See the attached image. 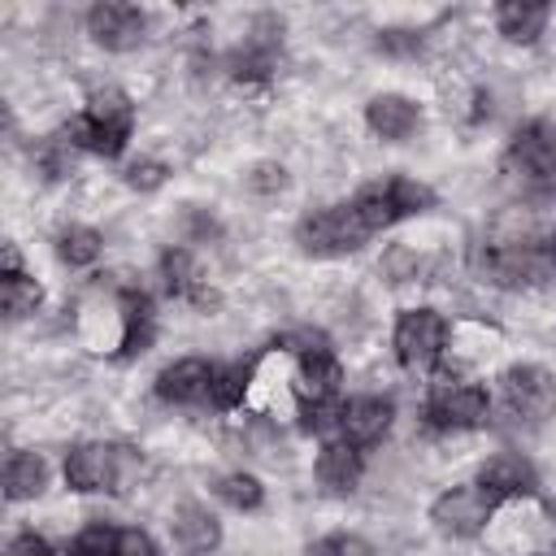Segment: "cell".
<instances>
[{
	"label": "cell",
	"instance_id": "obj_1",
	"mask_svg": "<svg viewBox=\"0 0 556 556\" xmlns=\"http://www.w3.org/2000/svg\"><path fill=\"white\" fill-rule=\"evenodd\" d=\"M65 135L74 139L78 152H91V156H122V148L130 143L135 135V104L122 87H96L83 104L78 117H70Z\"/></svg>",
	"mask_w": 556,
	"mask_h": 556
},
{
	"label": "cell",
	"instance_id": "obj_2",
	"mask_svg": "<svg viewBox=\"0 0 556 556\" xmlns=\"http://www.w3.org/2000/svg\"><path fill=\"white\" fill-rule=\"evenodd\" d=\"M486 417H491L486 387H478L469 378H456V374H439L426 387V404H421L426 430H434V434H465V430L486 426Z\"/></svg>",
	"mask_w": 556,
	"mask_h": 556
},
{
	"label": "cell",
	"instance_id": "obj_3",
	"mask_svg": "<svg viewBox=\"0 0 556 556\" xmlns=\"http://www.w3.org/2000/svg\"><path fill=\"white\" fill-rule=\"evenodd\" d=\"M374 239V226L356 208V200H339L326 208H313L295 226V243L308 256H348Z\"/></svg>",
	"mask_w": 556,
	"mask_h": 556
},
{
	"label": "cell",
	"instance_id": "obj_4",
	"mask_svg": "<svg viewBox=\"0 0 556 556\" xmlns=\"http://www.w3.org/2000/svg\"><path fill=\"white\" fill-rule=\"evenodd\" d=\"M391 348H395V361H400L404 374H413V378L434 374L443 352H447V321H443V313H434V308H404L395 317Z\"/></svg>",
	"mask_w": 556,
	"mask_h": 556
},
{
	"label": "cell",
	"instance_id": "obj_5",
	"mask_svg": "<svg viewBox=\"0 0 556 556\" xmlns=\"http://www.w3.org/2000/svg\"><path fill=\"white\" fill-rule=\"evenodd\" d=\"M356 208L365 213V222L378 230L404 222V217H417L426 208H434V191L417 178H404V174H391V178H378V182H365L356 195Z\"/></svg>",
	"mask_w": 556,
	"mask_h": 556
},
{
	"label": "cell",
	"instance_id": "obj_6",
	"mask_svg": "<svg viewBox=\"0 0 556 556\" xmlns=\"http://www.w3.org/2000/svg\"><path fill=\"white\" fill-rule=\"evenodd\" d=\"M126 465H130V452L126 447H113V443H100V439L74 443L65 452V486L78 491V495L126 491V478H130Z\"/></svg>",
	"mask_w": 556,
	"mask_h": 556
},
{
	"label": "cell",
	"instance_id": "obj_7",
	"mask_svg": "<svg viewBox=\"0 0 556 556\" xmlns=\"http://www.w3.org/2000/svg\"><path fill=\"white\" fill-rule=\"evenodd\" d=\"M504 169L526 187H547L556 178V126L547 117L526 122L504 148Z\"/></svg>",
	"mask_w": 556,
	"mask_h": 556
},
{
	"label": "cell",
	"instance_id": "obj_8",
	"mask_svg": "<svg viewBox=\"0 0 556 556\" xmlns=\"http://www.w3.org/2000/svg\"><path fill=\"white\" fill-rule=\"evenodd\" d=\"M495 508H500V504H495L478 482H460V486H447V491L430 504V521H434V530L447 534V539H473V534H482V530L491 526Z\"/></svg>",
	"mask_w": 556,
	"mask_h": 556
},
{
	"label": "cell",
	"instance_id": "obj_9",
	"mask_svg": "<svg viewBox=\"0 0 556 556\" xmlns=\"http://www.w3.org/2000/svg\"><path fill=\"white\" fill-rule=\"evenodd\" d=\"M500 404L517 421H543L556 413V378L543 365H513L500 374Z\"/></svg>",
	"mask_w": 556,
	"mask_h": 556
},
{
	"label": "cell",
	"instance_id": "obj_10",
	"mask_svg": "<svg viewBox=\"0 0 556 556\" xmlns=\"http://www.w3.org/2000/svg\"><path fill=\"white\" fill-rule=\"evenodd\" d=\"M87 35L104 52H135L148 35V13L126 0H100L87 9Z\"/></svg>",
	"mask_w": 556,
	"mask_h": 556
},
{
	"label": "cell",
	"instance_id": "obj_11",
	"mask_svg": "<svg viewBox=\"0 0 556 556\" xmlns=\"http://www.w3.org/2000/svg\"><path fill=\"white\" fill-rule=\"evenodd\" d=\"M391 417H395V404L387 395H352L339 404V439H348L352 447H374L382 443V434L391 430Z\"/></svg>",
	"mask_w": 556,
	"mask_h": 556
},
{
	"label": "cell",
	"instance_id": "obj_12",
	"mask_svg": "<svg viewBox=\"0 0 556 556\" xmlns=\"http://www.w3.org/2000/svg\"><path fill=\"white\" fill-rule=\"evenodd\" d=\"M478 486H482L495 504L534 500V495H539V473H534V465H530L526 456H517V452H495L491 460H482Z\"/></svg>",
	"mask_w": 556,
	"mask_h": 556
},
{
	"label": "cell",
	"instance_id": "obj_13",
	"mask_svg": "<svg viewBox=\"0 0 556 556\" xmlns=\"http://www.w3.org/2000/svg\"><path fill=\"white\" fill-rule=\"evenodd\" d=\"M213 369L204 356H182L174 365H165L156 374V400L161 404H178V408H191V404H208V391H213Z\"/></svg>",
	"mask_w": 556,
	"mask_h": 556
},
{
	"label": "cell",
	"instance_id": "obj_14",
	"mask_svg": "<svg viewBox=\"0 0 556 556\" xmlns=\"http://www.w3.org/2000/svg\"><path fill=\"white\" fill-rule=\"evenodd\" d=\"M117 308H122V339H117V356L130 361V356H143L156 339V313H152V300L148 291L139 287H122L117 291Z\"/></svg>",
	"mask_w": 556,
	"mask_h": 556
},
{
	"label": "cell",
	"instance_id": "obj_15",
	"mask_svg": "<svg viewBox=\"0 0 556 556\" xmlns=\"http://www.w3.org/2000/svg\"><path fill=\"white\" fill-rule=\"evenodd\" d=\"M343 365L330 352V343L295 356V400H339Z\"/></svg>",
	"mask_w": 556,
	"mask_h": 556
},
{
	"label": "cell",
	"instance_id": "obj_16",
	"mask_svg": "<svg viewBox=\"0 0 556 556\" xmlns=\"http://www.w3.org/2000/svg\"><path fill=\"white\" fill-rule=\"evenodd\" d=\"M313 473H317V482L330 491V495H348V491H356V482H361V473H365V456H361V447H352L348 439H326L321 447H317V460H313Z\"/></svg>",
	"mask_w": 556,
	"mask_h": 556
},
{
	"label": "cell",
	"instance_id": "obj_17",
	"mask_svg": "<svg viewBox=\"0 0 556 556\" xmlns=\"http://www.w3.org/2000/svg\"><path fill=\"white\" fill-rule=\"evenodd\" d=\"M365 126L387 143H404L421 126V109H417V100H408L400 91H382L365 104Z\"/></svg>",
	"mask_w": 556,
	"mask_h": 556
},
{
	"label": "cell",
	"instance_id": "obj_18",
	"mask_svg": "<svg viewBox=\"0 0 556 556\" xmlns=\"http://www.w3.org/2000/svg\"><path fill=\"white\" fill-rule=\"evenodd\" d=\"M169 534H174V547L187 552V556H204V552H213V547L222 543V526H217V517H213L204 504H195V500H187V504L174 508V517H169Z\"/></svg>",
	"mask_w": 556,
	"mask_h": 556
},
{
	"label": "cell",
	"instance_id": "obj_19",
	"mask_svg": "<svg viewBox=\"0 0 556 556\" xmlns=\"http://www.w3.org/2000/svg\"><path fill=\"white\" fill-rule=\"evenodd\" d=\"M161 282H165V291L174 295V300H191V304H213V291L204 287V278H200V269H195V256L187 252V248H169L165 256H161Z\"/></svg>",
	"mask_w": 556,
	"mask_h": 556
},
{
	"label": "cell",
	"instance_id": "obj_20",
	"mask_svg": "<svg viewBox=\"0 0 556 556\" xmlns=\"http://www.w3.org/2000/svg\"><path fill=\"white\" fill-rule=\"evenodd\" d=\"M552 9L539 4V0H504L495 4V30L508 39V43H534L547 26Z\"/></svg>",
	"mask_w": 556,
	"mask_h": 556
},
{
	"label": "cell",
	"instance_id": "obj_21",
	"mask_svg": "<svg viewBox=\"0 0 556 556\" xmlns=\"http://www.w3.org/2000/svg\"><path fill=\"white\" fill-rule=\"evenodd\" d=\"M43 486H48L43 456L39 452H13L9 465H4V500L9 504H22V500H35Z\"/></svg>",
	"mask_w": 556,
	"mask_h": 556
},
{
	"label": "cell",
	"instance_id": "obj_22",
	"mask_svg": "<svg viewBox=\"0 0 556 556\" xmlns=\"http://www.w3.org/2000/svg\"><path fill=\"white\" fill-rule=\"evenodd\" d=\"M252 374H256V356H248V361H230V365H217V369H213V391H208V404H213L217 413L239 408V404H243V395H248Z\"/></svg>",
	"mask_w": 556,
	"mask_h": 556
},
{
	"label": "cell",
	"instance_id": "obj_23",
	"mask_svg": "<svg viewBox=\"0 0 556 556\" xmlns=\"http://www.w3.org/2000/svg\"><path fill=\"white\" fill-rule=\"evenodd\" d=\"M0 300H4L9 317H30L43 300V287L26 269H13V274H0Z\"/></svg>",
	"mask_w": 556,
	"mask_h": 556
},
{
	"label": "cell",
	"instance_id": "obj_24",
	"mask_svg": "<svg viewBox=\"0 0 556 556\" xmlns=\"http://www.w3.org/2000/svg\"><path fill=\"white\" fill-rule=\"evenodd\" d=\"M56 252H61V261H65V265H74V269L96 265V261H100V252H104V235H100V230H91V226H70V230H61Z\"/></svg>",
	"mask_w": 556,
	"mask_h": 556
},
{
	"label": "cell",
	"instance_id": "obj_25",
	"mask_svg": "<svg viewBox=\"0 0 556 556\" xmlns=\"http://www.w3.org/2000/svg\"><path fill=\"white\" fill-rule=\"evenodd\" d=\"M217 500L226 504V508H235V513H252V508H261L265 504V486H261V478L256 473H226V478H217Z\"/></svg>",
	"mask_w": 556,
	"mask_h": 556
},
{
	"label": "cell",
	"instance_id": "obj_26",
	"mask_svg": "<svg viewBox=\"0 0 556 556\" xmlns=\"http://www.w3.org/2000/svg\"><path fill=\"white\" fill-rule=\"evenodd\" d=\"M113 552H117V530L109 521H91L74 534L65 556H113Z\"/></svg>",
	"mask_w": 556,
	"mask_h": 556
},
{
	"label": "cell",
	"instance_id": "obj_27",
	"mask_svg": "<svg viewBox=\"0 0 556 556\" xmlns=\"http://www.w3.org/2000/svg\"><path fill=\"white\" fill-rule=\"evenodd\" d=\"M304 556H374V543L361 539V534H343L339 530V534H326V539L308 543Z\"/></svg>",
	"mask_w": 556,
	"mask_h": 556
},
{
	"label": "cell",
	"instance_id": "obj_28",
	"mask_svg": "<svg viewBox=\"0 0 556 556\" xmlns=\"http://www.w3.org/2000/svg\"><path fill=\"white\" fill-rule=\"evenodd\" d=\"M113 556H156V543H152L148 530L126 526V530H117V552Z\"/></svg>",
	"mask_w": 556,
	"mask_h": 556
},
{
	"label": "cell",
	"instance_id": "obj_29",
	"mask_svg": "<svg viewBox=\"0 0 556 556\" xmlns=\"http://www.w3.org/2000/svg\"><path fill=\"white\" fill-rule=\"evenodd\" d=\"M126 182H130L135 191H156V187L165 182V165H161V161H135V165L126 169Z\"/></svg>",
	"mask_w": 556,
	"mask_h": 556
},
{
	"label": "cell",
	"instance_id": "obj_30",
	"mask_svg": "<svg viewBox=\"0 0 556 556\" xmlns=\"http://www.w3.org/2000/svg\"><path fill=\"white\" fill-rule=\"evenodd\" d=\"M248 187H252V191H265V195H269V191H282V187H287V169L274 165V161H265V165H256V169L248 174Z\"/></svg>",
	"mask_w": 556,
	"mask_h": 556
},
{
	"label": "cell",
	"instance_id": "obj_31",
	"mask_svg": "<svg viewBox=\"0 0 556 556\" xmlns=\"http://www.w3.org/2000/svg\"><path fill=\"white\" fill-rule=\"evenodd\" d=\"M9 556H61V552H52L35 530H22V534L9 543Z\"/></svg>",
	"mask_w": 556,
	"mask_h": 556
},
{
	"label": "cell",
	"instance_id": "obj_32",
	"mask_svg": "<svg viewBox=\"0 0 556 556\" xmlns=\"http://www.w3.org/2000/svg\"><path fill=\"white\" fill-rule=\"evenodd\" d=\"M421 39L413 35V30H382L378 35V48H387V52H413Z\"/></svg>",
	"mask_w": 556,
	"mask_h": 556
},
{
	"label": "cell",
	"instance_id": "obj_33",
	"mask_svg": "<svg viewBox=\"0 0 556 556\" xmlns=\"http://www.w3.org/2000/svg\"><path fill=\"white\" fill-rule=\"evenodd\" d=\"M539 248H543V256H547V265H556V226H552V230H547V235L539 239Z\"/></svg>",
	"mask_w": 556,
	"mask_h": 556
}]
</instances>
